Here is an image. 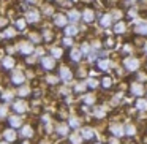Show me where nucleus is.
Wrapping results in <instances>:
<instances>
[{
    "mask_svg": "<svg viewBox=\"0 0 147 144\" xmlns=\"http://www.w3.org/2000/svg\"><path fill=\"white\" fill-rule=\"evenodd\" d=\"M146 54H147V45H146Z\"/></svg>",
    "mask_w": 147,
    "mask_h": 144,
    "instance_id": "de8ad7c7",
    "label": "nucleus"
},
{
    "mask_svg": "<svg viewBox=\"0 0 147 144\" xmlns=\"http://www.w3.org/2000/svg\"><path fill=\"white\" fill-rule=\"evenodd\" d=\"M3 24H7V19H0V26H3Z\"/></svg>",
    "mask_w": 147,
    "mask_h": 144,
    "instance_id": "a18cd8bd",
    "label": "nucleus"
},
{
    "mask_svg": "<svg viewBox=\"0 0 147 144\" xmlns=\"http://www.w3.org/2000/svg\"><path fill=\"white\" fill-rule=\"evenodd\" d=\"M43 37H45L46 41H51V40H52V33L49 32V30H45V32H43Z\"/></svg>",
    "mask_w": 147,
    "mask_h": 144,
    "instance_id": "2f4dec72",
    "label": "nucleus"
},
{
    "mask_svg": "<svg viewBox=\"0 0 147 144\" xmlns=\"http://www.w3.org/2000/svg\"><path fill=\"white\" fill-rule=\"evenodd\" d=\"M70 141H71V144H79V143H81V138L78 136V135H71V136H70Z\"/></svg>",
    "mask_w": 147,
    "mask_h": 144,
    "instance_id": "c756f323",
    "label": "nucleus"
},
{
    "mask_svg": "<svg viewBox=\"0 0 147 144\" xmlns=\"http://www.w3.org/2000/svg\"><path fill=\"white\" fill-rule=\"evenodd\" d=\"M79 16H81V14H79V13H78V11H76V10H71V11H70V13H68V19H70V21H71V22H76V21H78V19H79Z\"/></svg>",
    "mask_w": 147,
    "mask_h": 144,
    "instance_id": "6ab92c4d",
    "label": "nucleus"
},
{
    "mask_svg": "<svg viewBox=\"0 0 147 144\" xmlns=\"http://www.w3.org/2000/svg\"><path fill=\"white\" fill-rule=\"evenodd\" d=\"M81 51H82L84 54H87V52H89V46H87V45H82V48H81Z\"/></svg>",
    "mask_w": 147,
    "mask_h": 144,
    "instance_id": "a19ab883",
    "label": "nucleus"
},
{
    "mask_svg": "<svg viewBox=\"0 0 147 144\" xmlns=\"http://www.w3.org/2000/svg\"><path fill=\"white\" fill-rule=\"evenodd\" d=\"M52 55L55 59H60L62 57V49L60 48H52Z\"/></svg>",
    "mask_w": 147,
    "mask_h": 144,
    "instance_id": "cd10ccee",
    "label": "nucleus"
},
{
    "mask_svg": "<svg viewBox=\"0 0 147 144\" xmlns=\"http://www.w3.org/2000/svg\"><path fill=\"white\" fill-rule=\"evenodd\" d=\"M123 65L128 70H138V68H139V60L134 59V57H127L123 60Z\"/></svg>",
    "mask_w": 147,
    "mask_h": 144,
    "instance_id": "f257e3e1",
    "label": "nucleus"
},
{
    "mask_svg": "<svg viewBox=\"0 0 147 144\" xmlns=\"http://www.w3.org/2000/svg\"><path fill=\"white\" fill-rule=\"evenodd\" d=\"M109 67H111V62H109V60H100L98 62V68H100V70H108Z\"/></svg>",
    "mask_w": 147,
    "mask_h": 144,
    "instance_id": "5701e85b",
    "label": "nucleus"
},
{
    "mask_svg": "<svg viewBox=\"0 0 147 144\" xmlns=\"http://www.w3.org/2000/svg\"><path fill=\"white\" fill-rule=\"evenodd\" d=\"M13 109L16 112H26L27 111V105H26V101H22V100H18V101H14V105H13Z\"/></svg>",
    "mask_w": 147,
    "mask_h": 144,
    "instance_id": "20e7f679",
    "label": "nucleus"
},
{
    "mask_svg": "<svg viewBox=\"0 0 147 144\" xmlns=\"http://www.w3.org/2000/svg\"><path fill=\"white\" fill-rule=\"evenodd\" d=\"M103 87H111L112 86V79H111V78H108V76H106V78H103Z\"/></svg>",
    "mask_w": 147,
    "mask_h": 144,
    "instance_id": "c85d7f7f",
    "label": "nucleus"
},
{
    "mask_svg": "<svg viewBox=\"0 0 147 144\" xmlns=\"http://www.w3.org/2000/svg\"><path fill=\"white\" fill-rule=\"evenodd\" d=\"M71 76H73V74H71V70H70V68H67V67H62V68H60V78H62L63 81H70Z\"/></svg>",
    "mask_w": 147,
    "mask_h": 144,
    "instance_id": "9d476101",
    "label": "nucleus"
},
{
    "mask_svg": "<svg viewBox=\"0 0 147 144\" xmlns=\"http://www.w3.org/2000/svg\"><path fill=\"white\" fill-rule=\"evenodd\" d=\"M70 125L71 127H78V125H79V120H78V119H70Z\"/></svg>",
    "mask_w": 147,
    "mask_h": 144,
    "instance_id": "c9c22d12",
    "label": "nucleus"
},
{
    "mask_svg": "<svg viewBox=\"0 0 147 144\" xmlns=\"http://www.w3.org/2000/svg\"><path fill=\"white\" fill-rule=\"evenodd\" d=\"M3 100H11V95H10V93H7V95H3Z\"/></svg>",
    "mask_w": 147,
    "mask_h": 144,
    "instance_id": "c03bdc74",
    "label": "nucleus"
},
{
    "mask_svg": "<svg viewBox=\"0 0 147 144\" xmlns=\"http://www.w3.org/2000/svg\"><path fill=\"white\" fill-rule=\"evenodd\" d=\"M27 21H29V22H38L40 21V13L36 10H30L29 13H27Z\"/></svg>",
    "mask_w": 147,
    "mask_h": 144,
    "instance_id": "1a4fd4ad",
    "label": "nucleus"
},
{
    "mask_svg": "<svg viewBox=\"0 0 147 144\" xmlns=\"http://www.w3.org/2000/svg\"><path fill=\"white\" fill-rule=\"evenodd\" d=\"M0 144H8V143H5V141H3V143H0Z\"/></svg>",
    "mask_w": 147,
    "mask_h": 144,
    "instance_id": "49530a36",
    "label": "nucleus"
},
{
    "mask_svg": "<svg viewBox=\"0 0 147 144\" xmlns=\"http://www.w3.org/2000/svg\"><path fill=\"white\" fill-rule=\"evenodd\" d=\"M108 48H114V40L112 38H106V43H105Z\"/></svg>",
    "mask_w": 147,
    "mask_h": 144,
    "instance_id": "72a5a7b5",
    "label": "nucleus"
},
{
    "mask_svg": "<svg viewBox=\"0 0 147 144\" xmlns=\"http://www.w3.org/2000/svg\"><path fill=\"white\" fill-rule=\"evenodd\" d=\"M33 135V130H32V127H29V125H26V127L22 128V131H21V136H24V138H30Z\"/></svg>",
    "mask_w": 147,
    "mask_h": 144,
    "instance_id": "dca6fc26",
    "label": "nucleus"
},
{
    "mask_svg": "<svg viewBox=\"0 0 147 144\" xmlns=\"http://www.w3.org/2000/svg\"><path fill=\"white\" fill-rule=\"evenodd\" d=\"M81 136H82L84 139H92L93 138V130L92 128H84V130L81 131Z\"/></svg>",
    "mask_w": 147,
    "mask_h": 144,
    "instance_id": "2eb2a0df",
    "label": "nucleus"
},
{
    "mask_svg": "<svg viewBox=\"0 0 147 144\" xmlns=\"http://www.w3.org/2000/svg\"><path fill=\"white\" fill-rule=\"evenodd\" d=\"M70 57H71V60H73V62H78L81 59V51L73 49V51H71V54H70Z\"/></svg>",
    "mask_w": 147,
    "mask_h": 144,
    "instance_id": "4be33fe9",
    "label": "nucleus"
},
{
    "mask_svg": "<svg viewBox=\"0 0 147 144\" xmlns=\"http://www.w3.org/2000/svg\"><path fill=\"white\" fill-rule=\"evenodd\" d=\"M8 122H10L11 127H21V124H22V120H21L19 117H16V116L10 117V119H8Z\"/></svg>",
    "mask_w": 147,
    "mask_h": 144,
    "instance_id": "a211bd4d",
    "label": "nucleus"
},
{
    "mask_svg": "<svg viewBox=\"0 0 147 144\" xmlns=\"http://www.w3.org/2000/svg\"><path fill=\"white\" fill-rule=\"evenodd\" d=\"M87 86H89V87H92V89H93V87H96V86H98V82H96L95 79H89V81H87Z\"/></svg>",
    "mask_w": 147,
    "mask_h": 144,
    "instance_id": "473e14b6",
    "label": "nucleus"
},
{
    "mask_svg": "<svg viewBox=\"0 0 147 144\" xmlns=\"http://www.w3.org/2000/svg\"><path fill=\"white\" fill-rule=\"evenodd\" d=\"M14 35H16V30L14 29H5V32H3L5 38H13Z\"/></svg>",
    "mask_w": 147,
    "mask_h": 144,
    "instance_id": "b1692460",
    "label": "nucleus"
},
{
    "mask_svg": "<svg viewBox=\"0 0 147 144\" xmlns=\"http://www.w3.org/2000/svg\"><path fill=\"white\" fill-rule=\"evenodd\" d=\"M109 130H111L112 135H115V136H122V135H123V128H122V125H111Z\"/></svg>",
    "mask_w": 147,
    "mask_h": 144,
    "instance_id": "4468645a",
    "label": "nucleus"
},
{
    "mask_svg": "<svg viewBox=\"0 0 147 144\" xmlns=\"http://www.w3.org/2000/svg\"><path fill=\"white\" fill-rule=\"evenodd\" d=\"M29 2H35V0H29Z\"/></svg>",
    "mask_w": 147,
    "mask_h": 144,
    "instance_id": "09e8293b",
    "label": "nucleus"
},
{
    "mask_svg": "<svg viewBox=\"0 0 147 144\" xmlns=\"http://www.w3.org/2000/svg\"><path fill=\"white\" fill-rule=\"evenodd\" d=\"M93 100H95V98H93V95H86V97H84V101H86V103H93Z\"/></svg>",
    "mask_w": 147,
    "mask_h": 144,
    "instance_id": "f704fd0d",
    "label": "nucleus"
},
{
    "mask_svg": "<svg viewBox=\"0 0 147 144\" xmlns=\"http://www.w3.org/2000/svg\"><path fill=\"white\" fill-rule=\"evenodd\" d=\"M3 136H5V139H7V141H14V139H16V133H14L13 130H5L3 131Z\"/></svg>",
    "mask_w": 147,
    "mask_h": 144,
    "instance_id": "f3484780",
    "label": "nucleus"
},
{
    "mask_svg": "<svg viewBox=\"0 0 147 144\" xmlns=\"http://www.w3.org/2000/svg\"><path fill=\"white\" fill-rule=\"evenodd\" d=\"M30 38H32L33 41H40V37L36 35V33H32V35H30Z\"/></svg>",
    "mask_w": 147,
    "mask_h": 144,
    "instance_id": "ea45409f",
    "label": "nucleus"
},
{
    "mask_svg": "<svg viewBox=\"0 0 147 144\" xmlns=\"http://www.w3.org/2000/svg\"><path fill=\"white\" fill-rule=\"evenodd\" d=\"M54 24L57 27H63L65 24H67V18H65L63 14H55L54 16Z\"/></svg>",
    "mask_w": 147,
    "mask_h": 144,
    "instance_id": "9b49d317",
    "label": "nucleus"
},
{
    "mask_svg": "<svg viewBox=\"0 0 147 144\" xmlns=\"http://www.w3.org/2000/svg\"><path fill=\"white\" fill-rule=\"evenodd\" d=\"M82 19L86 21V22H92L93 19H95V11L90 10V8H86L82 13Z\"/></svg>",
    "mask_w": 147,
    "mask_h": 144,
    "instance_id": "39448f33",
    "label": "nucleus"
},
{
    "mask_svg": "<svg viewBox=\"0 0 147 144\" xmlns=\"http://www.w3.org/2000/svg\"><path fill=\"white\" fill-rule=\"evenodd\" d=\"M57 133L60 135V136H63V135H67V133H68V127H67V125H63V124L57 125Z\"/></svg>",
    "mask_w": 147,
    "mask_h": 144,
    "instance_id": "412c9836",
    "label": "nucleus"
},
{
    "mask_svg": "<svg viewBox=\"0 0 147 144\" xmlns=\"http://www.w3.org/2000/svg\"><path fill=\"white\" fill-rule=\"evenodd\" d=\"M127 133L128 135H134V127H133V125H128V127H127Z\"/></svg>",
    "mask_w": 147,
    "mask_h": 144,
    "instance_id": "e433bc0d",
    "label": "nucleus"
},
{
    "mask_svg": "<svg viewBox=\"0 0 147 144\" xmlns=\"http://www.w3.org/2000/svg\"><path fill=\"white\" fill-rule=\"evenodd\" d=\"M131 93L136 95V97H141L144 93V87L141 86V84H138V82H133L131 84Z\"/></svg>",
    "mask_w": 147,
    "mask_h": 144,
    "instance_id": "0eeeda50",
    "label": "nucleus"
},
{
    "mask_svg": "<svg viewBox=\"0 0 147 144\" xmlns=\"http://www.w3.org/2000/svg\"><path fill=\"white\" fill-rule=\"evenodd\" d=\"M63 45L65 46H71V45H73V40H71V38H65L63 40Z\"/></svg>",
    "mask_w": 147,
    "mask_h": 144,
    "instance_id": "4c0bfd02",
    "label": "nucleus"
},
{
    "mask_svg": "<svg viewBox=\"0 0 147 144\" xmlns=\"http://www.w3.org/2000/svg\"><path fill=\"white\" fill-rule=\"evenodd\" d=\"M11 81H13V84H16V86H21V84H24V81H26V76H24V73H21V71H14L13 76H11Z\"/></svg>",
    "mask_w": 147,
    "mask_h": 144,
    "instance_id": "7ed1b4c3",
    "label": "nucleus"
},
{
    "mask_svg": "<svg viewBox=\"0 0 147 144\" xmlns=\"http://www.w3.org/2000/svg\"><path fill=\"white\" fill-rule=\"evenodd\" d=\"M111 22H112V16H111V14H105V16L100 19V24H101L103 27H109V26H111Z\"/></svg>",
    "mask_w": 147,
    "mask_h": 144,
    "instance_id": "ddd939ff",
    "label": "nucleus"
},
{
    "mask_svg": "<svg viewBox=\"0 0 147 144\" xmlns=\"http://www.w3.org/2000/svg\"><path fill=\"white\" fill-rule=\"evenodd\" d=\"M134 32L139 35H147V22H141L134 27Z\"/></svg>",
    "mask_w": 147,
    "mask_h": 144,
    "instance_id": "f8f14e48",
    "label": "nucleus"
},
{
    "mask_svg": "<svg viewBox=\"0 0 147 144\" xmlns=\"http://www.w3.org/2000/svg\"><path fill=\"white\" fill-rule=\"evenodd\" d=\"M5 111H7V109H5V106H0V116H3Z\"/></svg>",
    "mask_w": 147,
    "mask_h": 144,
    "instance_id": "37998d69",
    "label": "nucleus"
},
{
    "mask_svg": "<svg viewBox=\"0 0 147 144\" xmlns=\"http://www.w3.org/2000/svg\"><path fill=\"white\" fill-rule=\"evenodd\" d=\"M22 144H29V143H22Z\"/></svg>",
    "mask_w": 147,
    "mask_h": 144,
    "instance_id": "8fccbe9b",
    "label": "nucleus"
},
{
    "mask_svg": "<svg viewBox=\"0 0 147 144\" xmlns=\"http://www.w3.org/2000/svg\"><path fill=\"white\" fill-rule=\"evenodd\" d=\"M16 27H18L19 30H24V27H26V21H24V19H18Z\"/></svg>",
    "mask_w": 147,
    "mask_h": 144,
    "instance_id": "7c9ffc66",
    "label": "nucleus"
},
{
    "mask_svg": "<svg viewBox=\"0 0 147 144\" xmlns=\"http://www.w3.org/2000/svg\"><path fill=\"white\" fill-rule=\"evenodd\" d=\"M19 51L22 52V54H26V55H29L30 52H33V46L30 45V43H27V41H24V43H21L19 45Z\"/></svg>",
    "mask_w": 147,
    "mask_h": 144,
    "instance_id": "423d86ee",
    "label": "nucleus"
},
{
    "mask_svg": "<svg viewBox=\"0 0 147 144\" xmlns=\"http://www.w3.org/2000/svg\"><path fill=\"white\" fill-rule=\"evenodd\" d=\"M136 108L141 109V111L147 109V101H146V100H138V101H136Z\"/></svg>",
    "mask_w": 147,
    "mask_h": 144,
    "instance_id": "393cba45",
    "label": "nucleus"
},
{
    "mask_svg": "<svg viewBox=\"0 0 147 144\" xmlns=\"http://www.w3.org/2000/svg\"><path fill=\"white\" fill-rule=\"evenodd\" d=\"M29 92H30L29 87H21L19 92H18V95H19V97H27V95H29Z\"/></svg>",
    "mask_w": 147,
    "mask_h": 144,
    "instance_id": "bb28decb",
    "label": "nucleus"
},
{
    "mask_svg": "<svg viewBox=\"0 0 147 144\" xmlns=\"http://www.w3.org/2000/svg\"><path fill=\"white\" fill-rule=\"evenodd\" d=\"M48 82H49V84H55V82H57V78H54V76H48Z\"/></svg>",
    "mask_w": 147,
    "mask_h": 144,
    "instance_id": "58836bf2",
    "label": "nucleus"
},
{
    "mask_svg": "<svg viewBox=\"0 0 147 144\" xmlns=\"http://www.w3.org/2000/svg\"><path fill=\"white\" fill-rule=\"evenodd\" d=\"M41 65H43V68L45 70H52V68L55 67V62H54V59L52 57H49V55H45V57L41 59Z\"/></svg>",
    "mask_w": 147,
    "mask_h": 144,
    "instance_id": "f03ea898",
    "label": "nucleus"
},
{
    "mask_svg": "<svg viewBox=\"0 0 147 144\" xmlns=\"http://www.w3.org/2000/svg\"><path fill=\"white\" fill-rule=\"evenodd\" d=\"M114 32H115V33H123V32H125V24H123V22H119V24H115V27H114Z\"/></svg>",
    "mask_w": 147,
    "mask_h": 144,
    "instance_id": "a878e982",
    "label": "nucleus"
},
{
    "mask_svg": "<svg viewBox=\"0 0 147 144\" xmlns=\"http://www.w3.org/2000/svg\"><path fill=\"white\" fill-rule=\"evenodd\" d=\"M2 65H3L5 70H11V68L14 67V59L11 57V55H7V57H3V60H2Z\"/></svg>",
    "mask_w": 147,
    "mask_h": 144,
    "instance_id": "6e6552de",
    "label": "nucleus"
},
{
    "mask_svg": "<svg viewBox=\"0 0 147 144\" xmlns=\"http://www.w3.org/2000/svg\"><path fill=\"white\" fill-rule=\"evenodd\" d=\"M84 89H86V84H82V82L76 86V90H84Z\"/></svg>",
    "mask_w": 147,
    "mask_h": 144,
    "instance_id": "79ce46f5",
    "label": "nucleus"
},
{
    "mask_svg": "<svg viewBox=\"0 0 147 144\" xmlns=\"http://www.w3.org/2000/svg\"><path fill=\"white\" fill-rule=\"evenodd\" d=\"M65 33H67L68 37H74L78 33V29H76V26H68L67 29H65Z\"/></svg>",
    "mask_w": 147,
    "mask_h": 144,
    "instance_id": "aec40b11",
    "label": "nucleus"
}]
</instances>
